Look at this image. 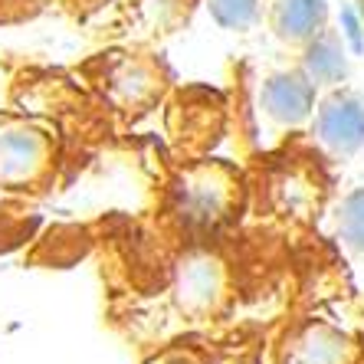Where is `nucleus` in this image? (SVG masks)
<instances>
[{
  "label": "nucleus",
  "instance_id": "1",
  "mask_svg": "<svg viewBox=\"0 0 364 364\" xmlns=\"http://www.w3.org/2000/svg\"><path fill=\"white\" fill-rule=\"evenodd\" d=\"M315 135L331 154H355L364 144V102L355 92H331L315 112Z\"/></svg>",
  "mask_w": 364,
  "mask_h": 364
},
{
  "label": "nucleus",
  "instance_id": "8",
  "mask_svg": "<svg viewBox=\"0 0 364 364\" xmlns=\"http://www.w3.org/2000/svg\"><path fill=\"white\" fill-rule=\"evenodd\" d=\"M338 26H341V43H348V50L355 56H364V23L358 17V10L351 4H345L338 14Z\"/></svg>",
  "mask_w": 364,
  "mask_h": 364
},
{
  "label": "nucleus",
  "instance_id": "7",
  "mask_svg": "<svg viewBox=\"0 0 364 364\" xmlns=\"http://www.w3.org/2000/svg\"><path fill=\"white\" fill-rule=\"evenodd\" d=\"M210 14L227 30H250L259 20V0H210Z\"/></svg>",
  "mask_w": 364,
  "mask_h": 364
},
{
  "label": "nucleus",
  "instance_id": "5",
  "mask_svg": "<svg viewBox=\"0 0 364 364\" xmlns=\"http://www.w3.org/2000/svg\"><path fill=\"white\" fill-rule=\"evenodd\" d=\"M351 361V345L341 338L338 331L312 325L292 348L289 364H348Z\"/></svg>",
  "mask_w": 364,
  "mask_h": 364
},
{
  "label": "nucleus",
  "instance_id": "6",
  "mask_svg": "<svg viewBox=\"0 0 364 364\" xmlns=\"http://www.w3.org/2000/svg\"><path fill=\"white\" fill-rule=\"evenodd\" d=\"M338 237L351 253L364 256V191L348 194L338 213Z\"/></svg>",
  "mask_w": 364,
  "mask_h": 364
},
{
  "label": "nucleus",
  "instance_id": "3",
  "mask_svg": "<svg viewBox=\"0 0 364 364\" xmlns=\"http://www.w3.org/2000/svg\"><path fill=\"white\" fill-rule=\"evenodd\" d=\"M328 0H276L272 4V30L286 43H309L325 30Z\"/></svg>",
  "mask_w": 364,
  "mask_h": 364
},
{
  "label": "nucleus",
  "instance_id": "4",
  "mask_svg": "<svg viewBox=\"0 0 364 364\" xmlns=\"http://www.w3.org/2000/svg\"><path fill=\"white\" fill-rule=\"evenodd\" d=\"M302 73L305 79L318 89V85H338L348 76V60H345V46L338 36L318 33L315 40L305 43V56H302Z\"/></svg>",
  "mask_w": 364,
  "mask_h": 364
},
{
  "label": "nucleus",
  "instance_id": "2",
  "mask_svg": "<svg viewBox=\"0 0 364 364\" xmlns=\"http://www.w3.org/2000/svg\"><path fill=\"white\" fill-rule=\"evenodd\" d=\"M259 105L276 125L296 128L315 112V85L305 79L302 69L292 73H272L263 79Z\"/></svg>",
  "mask_w": 364,
  "mask_h": 364
}]
</instances>
